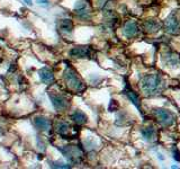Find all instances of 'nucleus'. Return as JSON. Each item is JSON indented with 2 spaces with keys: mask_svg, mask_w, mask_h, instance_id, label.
<instances>
[{
  "mask_svg": "<svg viewBox=\"0 0 180 169\" xmlns=\"http://www.w3.org/2000/svg\"><path fill=\"white\" fill-rule=\"evenodd\" d=\"M143 27H144V31H145L146 33L154 34L160 29L161 25L157 19H148L143 23Z\"/></svg>",
  "mask_w": 180,
  "mask_h": 169,
  "instance_id": "f8f14e48",
  "label": "nucleus"
},
{
  "mask_svg": "<svg viewBox=\"0 0 180 169\" xmlns=\"http://www.w3.org/2000/svg\"><path fill=\"white\" fill-rule=\"evenodd\" d=\"M125 91H126V96L127 97H128V99L131 101H132L133 104L135 105V107H136V108H138V110H140V113H142V107H141V101H140V98H138V94L135 93L134 90L132 89V88L129 87H126V90H125Z\"/></svg>",
  "mask_w": 180,
  "mask_h": 169,
  "instance_id": "2eb2a0df",
  "label": "nucleus"
},
{
  "mask_svg": "<svg viewBox=\"0 0 180 169\" xmlns=\"http://www.w3.org/2000/svg\"><path fill=\"white\" fill-rule=\"evenodd\" d=\"M153 114L162 126H172L176 122V116L173 115V113L166 108H155L153 110Z\"/></svg>",
  "mask_w": 180,
  "mask_h": 169,
  "instance_id": "7ed1b4c3",
  "label": "nucleus"
},
{
  "mask_svg": "<svg viewBox=\"0 0 180 169\" xmlns=\"http://www.w3.org/2000/svg\"><path fill=\"white\" fill-rule=\"evenodd\" d=\"M60 29L65 33H71L73 31V22L71 19H62L60 22Z\"/></svg>",
  "mask_w": 180,
  "mask_h": 169,
  "instance_id": "a211bd4d",
  "label": "nucleus"
},
{
  "mask_svg": "<svg viewBox=\"0 0 180 169\" xmlns=\"http://www.w3.org/2000/svg\"><path fill=\"white\" fill-rule=\"evenodd\" d=\"M34 125L39 131H48L51 129V122L46 117H43V116H36L34 118Z\"/></svg>",
  "mask_w": 180,
  "mask_h": 169,
  "instance_id": "4468645a",
  "label": "nucleus"
},
{
  "mask_svg": "<svg viewBox=\"0 0 180 169\" xmlns=\"http://www.w3.org/2000/svg\"><path fill=\"white\" fill-rule=\"evenodd\" d=\"M138 33V26L134 20H127L125 23V25L123 27V34L127 38H132V37L136 36V34Z\"/></svg>",
  "mask_w": 180,
  "mask_h": 169,
  "instance_id": "0eeeda50",
  "label": "nucleus"
},
{
  "mask_svg": "<svg viewBox=\"0 0 180 169\" xmlns=\"http://www.w3.org/2000/svg\"><path fill=\"white\" fill-rule=\"evenodd\" d=\"M164 29L171 35L180 34V22L176 14H171L164 20Z\"/></svg>",
  "mask_w": 180,
  "mask_h": 169,
  "instance_id": "39448f33",
  "label": "nucleus"
},
{
  "mask_svg": "<svg viewBox=\"0 0 180 169\" xmlns=\"http://www.w3.org/2000/svg\"><path fill=\"white\" fill-rule=\"evenodd\" d=\"M38 74H39V78L42 80V82L46 84H51L52 82L54 81V74H53V71L48 69V68H42L41 70L38 71Z\"/></svg>",
  "mask_w": 180,
  "mask_h": 169,
  "instance_id": "9b49d317",
  "label": "nucleus"
},
{
  "mask_svg": "<svg viewBox=\"0 0 180 169\" xmlns=\"http://www.w3.org/2000/svg\"><path fill=\"white\" fill-rule=\"evenodd\" d=\"M64 81L68 84V87L70 88L71 90L76 91V93H82L84 89H86V84L82 81L80 77L78 76V73L76 71L71 69V68H68L64 72Z\"/></svg>",
  "mask_w": 180,
  "mask_h": 169,
  "instance_id": "f03ea898",
  "label": "nucleus"
},
{
  "mask_svg": "<svg viewBox=\"0 0 180 169\" xmlns=\"http://www.w3.org/2000/svg\"><path fill=\"white\" fill-rule=\"evenodd\" d=\"M115 106H118L117 103H116V100H112V101H110V104H109V110H112V112H114V110H115V108H114V107H115Z\"/></svg>",
  "mask_w": 180,
  "mask_h": 169,
  "instance_id": "412c9836",
  "label": "nucleus"
},
{
  "mask_svg": "<svg viewBox=\"0 0 180 169\" xmlns=\"http://www.w3.org/2000/svg\"><path fill=\"white\" fill-rule=\"evenodd\" d=\"M37 3H39V5H43V6H48V0H38Z\"/></svg>",
  "mask_w": 180,
  "mask_h": 169,
  "instance_id": "4be33fe9",
  "label": "nucleus"
},
{
  "mask_svg": "<svg viewBox=\"0 0 180 169\" xmlns=\"http://www.w3.org/2000/svg\"><path fill=\"white\" fill-rule=\"evenodd\" d=\"M56 132L60 135L64 136V138L69 139V136H71L72 134V130H71L70 124L67 122H59L56 124Z\"/></svg>",
  "mask_w": 180,
  "mask_h": 169,
  "instance_id": "ddd939ff",
  "label": "nucleus"
},
{
  "mask_svg": "<svg viewBox=\"0 0 180 169\" xmlns=\"http://www.w3.org/2000/svg\"><path fill=\"white\" fill-rule=\"evenodd\" d=\"M74 11L80 19H89L90 18V11L87 8V3L82 0L78 1L74 5Z\"/></svg>",
  "mask_w": 180,
  "mask_h": 169,
  "instance_id": "6e6552de",
  "label": "nucleus"
},
{
  "mask_svg": "<svg viewBox=\"0 0 180 169\" xmlns=\"http://www.w3.org/2000/svg\"><path fill=\"white\" fill-rule=\"evenodd\" d=\"M163 62L167 67L177 68L178 64H179V56L173 52H167L163 55Z\"/></svg>",
  "mask_w": 180,
  "mask_h": 169,
  "instance_id": "1a4fd4ad",
  "label": "nucleus"
},
{
  "mask_svg": "<svg viewBox=\"0 0 180 169\" xmlns=\"http://www.w3.org/2000/svg\"><path fill=\"white\" fill-rule=\"evenodd\" d=\"M142 136L145 139L146 141H153L155 139V130L152 126H146L141 130Z\"/></svg>",
  "mask_w": 180,
  "mask_h": 169,
  "instance_id": "f3484780",
  "label": "nucleus"
},
{
  "mask_svg": "<svg viewBox=\"0 0 180 169\" xmlns=\"http://www.w3.org/2000/svg\"><path fill=\"white\" fill-rule=\"evenodd\" d=\"M70 55L73 58H89L91 52L88 46H77L70 51Z\"/></svg>",
  "mask_w": 180,
  "mask_h": 169,
  "instance_id": "9d476101",
  "label": "nucleus"
},
{
  "mask_svg": "<svg viewBox=\"0 0 180 169\" xmlns=\"http://www.w3.org/2000/svg\"><path fill=\"white\" fill-rule=\"evenodd\" d=\"M50 99L52 101V105L54 106L58 112H63V110H68L69 107V100L65 98L64 96L61 95V94H56V93H50Z\"/></svg>",
  "mask_w": 180,
  "mask_h": 169,
  "instance_id": "423d86ee",
  "label": "nucleus"
},
{
  "mask_svg": "<svg viewBox=\"0 0 180 169\" xmlns=\"http://www.w3.org/2000/svg\"><path fill=\"white\" fill-rule=\"evenodd\" d=\"M172 157H173L174 160L180 161V151L176 146H173V149H172Z\"/></svg>",
  "mask_w": 180,
  "mask_h": 169,
  "instance_id": "aec40b11",
  "label": "nucleus"
},
{
  "mask_svg": "<svg viewBox=\"0 0 180 169\" xmlns=\"http://www.w3.org/2000/svg\"><path fill=\"white\" fill-rule=\"evenodd\" d=\"M25 3H27V5L32 6V0H25Z\"/></svg>",
  "mask_w": 180,
  "mask_h": 169,
  "instance_id": "5701e85b",
  "label": "nucleus"
},
{
  "mask_svg": "<svg viewBox=\"0 0 180 169\" xmlns=\"http://www.w3.org/2000/svg\"><path fill=\"white\" fill-rule=\"evenodd\" d=\"M51 166L53 168H70L71 166L67 165V163H63V162H59V161H55V162H52Z\"/></svg>",
  "mask_w": 180,
  "mask_h": 169,
  "instance_id": "6ab92c4d",
  "label": "nucleus"
},
{
  "mask_svg": "<svg viewBox=\"0 0 180 169\" xmlns=\"http://www.w3.org/2000/svg\"><path fill=\"white\" fill-rule=\"evenodd\" d=\"M71 120L78 125H84L88 122V116L83 112L77 110L71 114Z\"/></svg>",
  "mask_w": 180,
  "mask_h": 169,
  "instance_id": "dca6fc26",
  "label": "nucleus"
},
{
  "mask_svg": "<svg viewBox=\"0 0 180 169\" xmlns=\"http://www.w3.org/2000/svg\"><path fill=\"white\" fill-rule=\"evenodd\" d=\"M140 84L141 89H142V91L145 95L152 96L160 91L161 87H162L163 84V81L160 74L151 73V74H145L144 77H142Z\"/></svg>",
  "mask_w": 180,
  "mask_h": 169,
  "instance_id": "f257e3e1",
  "label": "nucleus"
},
{
  "mask_svg": "<svg viewBox=\"0 0 180 169\" xmlns=\"http://www.w3.org/2000/svg\"><path fill=\"white\" fill-rule=\"evenodd\" d=\"M62 153L71 161V162H79L83 157V151L77 146H67L61 149Z\"/></svg>",
  "mask_w": 180,
  "mask_h": 169,
  "instance_id": "20e7f679",
  "label": "nucleus"
}]
</instances>
